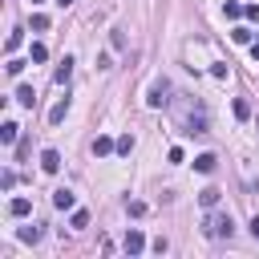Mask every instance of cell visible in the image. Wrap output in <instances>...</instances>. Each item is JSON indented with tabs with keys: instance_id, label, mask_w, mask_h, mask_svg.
I'll return each mask as SVG.
<instances>
[{
	"instance_id": "obj_1",
	"label": "cell",
	"mask_w": 259,
	"mask_h": 259,
	"mask_svg": "<svg viewBox=\"0 0 259 259\" xmlns=\"http://www.w3.org/2000/svg\"><path fill=\"white\" fill-rule=\"evenodd\" d=\"M202 231H206L210 239H231L235 223H231V214H206V219H202Z\"/></svg>"
},
{
	"instance_id": "obj_2",
	"label": "cell",
	"mask_w": 259,
	"mask_h": 259,
	"mask_svg": "<svg viewBox=\"0 0 259 259\" xmlns=\"http://www.w3.org/2000/svg\"><path fill=\"white\" fill-rule=\"evenodd\" d=\"M146 101H150L154 109H162V105L170 101V85H166V81H154V85H150V97H146Z\"/></svg>"
},
{
	"instance_id": "obj_3",
	"label": "cell",
	"mask_w": 259,
	"mask_h": 259,
	"mask_svg": "<svg viewBox=\"0 0 259 259\" xmlns=\"http://www.w3.org/2000/svg\"><path fill=\"white\" fill-rule=\"evenodd\" d=\"M142 247H146V235H142L138 227H130V235H125V251H130V255H142Z\"/></svg>"
},
{
	"instance_id": "obj_4",
	"label": "cell",
	"mask_w": 259,
	"mask_h": 259,
	"mask_svg": "<svg viewBox=\"0 0 259 259\" xmlns=\"http://www.w3.org/2000/svg\"><path fill=\"white\" fill-rule=\"evenodd\" d=\"M40 170H45V174H57V170H61V154H57V150H45V154H40Z\"/></svg>"
},
{
	"instance_id": "obj_5",
	"label": "cell",
	"mask_w": 259,
	"mask_h": 259,
	"mask_svg": "<svg viewBox=\"0 0 259 259\" xmlns=\"http://www.w3.org/2000/svg\"><path fill=\"white\" fill-rule=\"evenodd\" d=\"M73 202H77V198H73V190H65V186H61V190H53V206H57V210H73Z\"/></svg>"
},
{
	"instance_id": "obj_6",
	"label": "cell",
	"mask_w": 259,
	"mask_h": 259,
	"mask_svg": "<svg viewBox=\"0 0 259 259\" xmlns=\"http://www.w3.org/2000/svg\"><path fill=\"white\" fill-rule=\"evenodd\" d=\"M214 166H219L214 154H198V158H194V170H198V174H214Z\"/></svg>"
},
{
	"instance_id": "obj_7",
	"label": "cell",
	"mask_w": 259,
	"mask_h": 259,
	"mask_svg": "<svg viewBox=\"0 0 259 259\" xmlns=\"http://www.w3.org/2000/svg\"><path fill=\"white\" fill-rule=\"evenodd\" d=\"M69 77H73V57H65V61L57 65V73H53V81H57V85H65Z\"/></svg>"
},
{
	"instance_id": "obj_8",
	"label": "cell",
	"mask_w": 259,
	"mask_h": 259,
	"mask_svg": "<svg viewBox=\"0 0 259 259\" xmlns=\"http://www.w3.org/2000/svg\"><path fill=\"white\" fill-rule=\"evenodd\" d=\"M65 113H69V97H61V101L49 109V121H53V125H61V121H65Z\"/></svg>"
},
{
	"instance_id": "obj_9",
	"label": "cell",
	"mask_w": 259,
	"mask_h": 259,
	"mask_svg": "<svg viewBox=\"0 0 259 259\" xmlns=\"http://www.w3.org/2000/svg\"><path fill=\"white\" fill-rule=\"evenodd\" d=\"M28 210H32V202H28V198H12V202H8V214H12V219H24Z\"/></svg>"
},
{
	"instance_id": "obj_10",
	"label": "cell",
	"mask_w": 259,
	"mask_h": 259,
	"mask_svg": "<svg viewBox=\"0 0 259 259\" xmlns=\"http://www.w3.org/2000/svg\"><path fill=\"white\" fill-rule=\"evenodd\" d=\"M16 134H20V125H16V121H4V125H0V142H4V146H12V142H16Z\"/></svg>"
},
{
	"instance_id": "obj_11",
	"label": "cell",
	"mask_w": 259,
	"mask_h": 259,
	"mask_svg": "<svg viewBox=\"0 0 259 259\" xmlns=\"http://www.w3.org/2000/svg\"><path fill=\"white\" fill-rule=\"evenodd\" d=\"M113 150H117L113 138H97V142H93V154H97V158H105V154H113Z\"/></svg>"
},
{
	"instance_id": "obj_12",
	"label": "cell",
	"mask_w": 259,
	"mask_h": 259,
	"mask_svg": "<svg viewBox=\"0 0 259 259\" xmlns=\"http://www.w3.org/2000/svg\"><path fill=\"white\" fill-rule=\"evenodd\" d=\"M198 202H202V206H206V210H210V206H214V202H219V190H214V186H206V190H202V194H198Z\"/></svg>"
},
{
	"instance_id": "obj_13",
	"label": "cell",
	"mask_w": 259,
	"mask_h": 259,
	"mask_svg": "<svg viewBox=\"0 0 259 259\" xmlns=\"http://www.w3.org/2000/svg\"><path fill=\"white\" fill-rule=\"evenodd\" d=\"M16 101H20V105H28V109H32V85H20V89H16Z\"/></svg>"
},
{
	"instance_id": "obj_14",
	"label": "cell",
	"mask_w": 259,
	"mask_h": 259,
	"mask_svg": "<svg viewBox=\"0 0 259 259\" xmlns=\"http://www.w3.org/2000/svg\"><path fill=\"white\" fill-rule=\"evenodd\" d=\"M231 109H235V117H239V121H247V117H251V105H247V101H243V97H239V101H235V105H231Z\"/></svg>"
},
{
	"instance_id": "obj_15",
	"label": "cell",
	"mask_w": 259,
	"mask_h": 259,
	"mask_svg": "<svg viewBox=\"0 0 259 259\" xmlns=\"http://www.w3.org/2000/svg\"><path fill=\"white\" fill-rule=\"evenodd\" d=\"M243 16V4L239 0H227V20H239Z\"/></svg>"
},
{
	"instance_id": "obj_16",
	"label": "cell",
	"mask_w": 259,
	"mask_h": 259,
	"mask_svg": "<svg viewBox=\"0 0 259 259\" xmlns=\"http://www.w3.org/2000/svg\"><path fill=\"white\" fill-rule=\"evenodd\" d=\"M20 239H24V243H36V239H40V227H20Z\"/></svg>"
},
{
	"instance_id": "obj_17",
	"label": "cell",
	"mask_w": 259,
	"mask_h": 259,
	"mask_svg": "<svg viewBox=\"0 0 259 259\" xmlns=\"http://www.w3.org/2000/svg\"><path fill=\"white\" fill-rule=\"evenodd\" d=\"M28 57H32V61H36V65H40V61H45V57H49V49H45V45H32V49H28Z\"/></svg>"
},
{
	"instance_id": "obj_18",
	"label": "cell",
	"mask_w": 259,
	"mask_h": 259,
	"mask_svg": "<svg viewBox=\"0 0 259 259\" xmlns=\"http://www.w3.org/2000/svg\"><path fill=\"white\" fill-rule=\"evenodd\" d=\"M130 150H134V138L121 134V138H117V154H130Z\"/></svg>"
},
{
	"instance_id": "obj_19",
	"label": "cell",
	"mask_w": 259,
	"mask_h": 259,
	"mask_svg": "<svg viewBox=\"0 0 259 259\" xmlns=\"http://www.w3.org/2000/svg\"><path fill=\"white\" fill-rule=\"evenodd\" d=\"M125 210H130L134 219H142V214H146V202H138V198H134V202H125Z\"/></svg>"
},
{
	"instance_id": "obj_20",
	"label": "cell",
	"mask_w": 259,
	"mask_h": 259,
	"mask_svg": "<svg viewBox=\"0 0 259 259\" xmlns=\"http://www.w3.org/2000/svg\"><path fill=\"white\" fill-rule=\"evenodd\" d=\"M32 28H36V32H45V28H49V16H40V12H32Z\"/></svg>"
},
{
	"instance_id": "obj_21",
	"label": "cell",
	"mask_w": 259,
	"mask_h": 259,
	"mask_svg": "<svg viewBox=\"0 0 259 259\" xmlns=\"http://www.w3.org/2000/svg\"><path fill=\"white\" fill-rule=\"evenodd\" d=\"M231 36H235V40H239V45H251V28H235V32H231Z\"/></svg>"
},
{
	"instance_id": "obj_22",
	"label": "cell",
	"mask_w": 259,
	"mask_h": 259,
	"mask_svg": "<svg viewBox=\"0 0 259 259\" xmlns=\"http://www.w3.org/2000/svg\"><path fill=\"white\" fill-rule=\"evenodd\" d=\"M4 49H8V53H12V49H20V28H16V32H8V40H4Z\"/></svg>"
},
{
	"instance_id": "obj_23",
	"label": "cell",
	"mask_w": 259,
	"mask_h": 259,
	"mask_svg": "<svg viewBox=\"0 0 259 259\" xmlns=\"http://www.w3.org/2000/svg\"><path fill=\"white\" fill-rule=\"evenodd\" d=\"M0 186H4V190H12V186H16V174H12V170H4V174H0Z\"/></svg>"
},
{
	"instance_id": "obj_24",
	"label": "cell",
	"mask_w": 259,
	"mask_h": 259,
	"mask_svg": "<svg viewBox=\"0 0 259 259\" xmlns=\"http://www.w3.org/2000/svg\"><path fill=\"white\" fill-rule=\"evenodd\" d=\"M69 223H73V227H89V214H85V210H73V219H69Z\"/></svg>"
},
{
	"instance_id": "obj_25",
	"label": "cell",
	"mask_w": 259,
	"mask_h": 259,
	"mask_svg": "<svg viewBox=\"0 0 259 259\" xmlns=\"http://www.w3.org/2000/svg\"><path fill=\"white\" fill-rule=\"evenodd\" d=\"M243 12H247V20H255V24H259V4H247Z\"/></svg>"
},
{
	"instance_id": "obj_26",
	"label": "cell",
	"mask_w": 259,
	"mask_h": 259,
	"mask_svg": "<svg viewBox=\"0 0 259 259\" xmlns=\"http://www.w3.org/2000/svg\"><path fill=\"white\" fill-rule=\"evenodd\" d=\"M251 235H255V239H259V214H255V219H251Z\"/></svg>"
},
{
	"instance_id": "obj_27",
	"label": "cell",
	"mask_w": 259,
	"mask_h": 259,
	"mask_svg": "<svg viewBox=\"0 0 259 259\" xmlns=\"http://www.w3.org/2000/svg\"><path fill=\"white\" fill-rule=\"evenodd\" d=\"M251 57H255V61H259V40H255V45H251Z\"/></svg>"
},
{
	"instance_id": "obj_28",
	"label": "cell",
	"mask_w": 259,
	"mask_h": 259,
	"mask_svg": "<svg viewBox=\"0 0 259 259\" xmlns=\"http://www.w3.org/2000/svg\"><path fill=\"white\" fill-rule=\"evenodd\" d=\"M53 4H61V8H69V4H73V0H53Z\"/></svg>"
}]
</instances>
